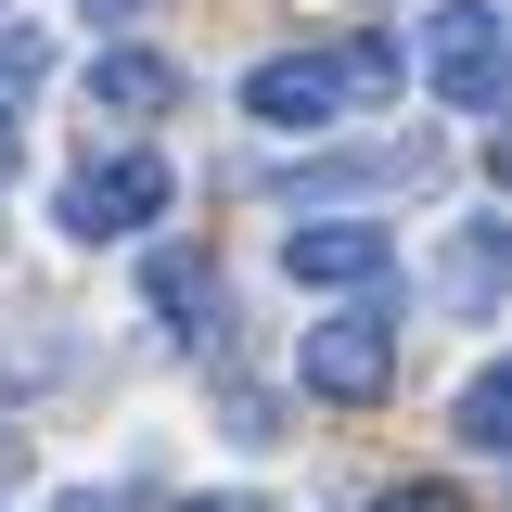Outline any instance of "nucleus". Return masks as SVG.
Here are the masks:
<instances>
[{
    "mask_svg": "<svg viewBox=\"0 0 512 512\" xmlns=\"http://www.w3.org/2000/svg\"><path fill=\"white\" fill-rule=\"evenodd\" d=\"M461 448H512V384H500V372L461 384Z\"/></svg>",
    "mask_w": 512,
    "mask_h": 512,
    "instance_id": "nucleus-7",
    "label": "nucleus"
},
{
    "mask_svg": "<svg viewBox=\"0 0 512 512\" xmlns=\"http://www.w3.org/2000/svg\"><path fill=\"white\" fill-rule=\"evenodd\" d=\"M295 384H308V397H333V410H372L384 384H397V320H384V308L308 320V333H295Z\"/></svg>",
    "mask_w": 512,
    "mask_h": 512,
    "instance_id": "nucleus-3",
    "label": "nucleus"
},
{
    "mask_svg": "<svg viewBox=\"0 0 512 512\" xmlns=\"http://www.w3.org/2000/svg\"><path fill=\"white\" fill-rule=\"evenodd\" d=\"M282 269H295V295H372L397 269V231L384 218H295L282 231Z\"/></svg>",
    "mask_w": 512,
    "mask_h": 512,
    "instance_id": "nucleus-5",
    "label": "nucleus"
},
{
    "mask_svg": "<svg viewBox=\"0 0 512 512\" xmlns=\"http://www.w3.org/2000/svg\"><path fill=\"white\" fill-rule=\"evenodd\" d=\"M167 103H180V64L167 52H90V116H167Z\"/></svg>",
    "mask_w": 512,
    "mask_h": 512,
    "instance_id": "nucleus-6",
    "label": "nucleus"
},
{
    "mask_svg": "<svg viewBox=\"0 0 512 512\" xmlns=\"http://www.w3.org/2000/svg\"><path fill=\"white\" fill-rule=\"evenodd\" d=\"M372 512H461V500H448V487H384Z\"/></svg>",
    "mask_w": 512,
    "mask_h": 512,
    "instance_id": "nucleus-9",
    "label": "nucleus"
},
{
    "mask_svg": "<svg viewBox=\"0 0 512 512\" xmlns=\"http://www.w3.org/2000/svg\"><path fill=\"white\" fill-rule=\"evenodd\" d=\"M39 64H52V39H26V26L0 39V116H13V90H39Z\"/></svg>",
    "mask_w": 512,
    "mask_h": 512,
    "instance_id": "nucleus-8",
    "label": "nucleus"
},
{
    "mask_svg": "<svg viewBox=\"0 0 512 512\" xmlns=\"http://www.w3.org/2000/svg\"><path fill=\"white\" fill-rule=\"evenodd\" d=\"M64 512H128V500H116V487H77V500H64Z\"/></svg>",
    "mask_w": 512,
    "mask_h": 512,
    "instance_id": "nucleus-10",
    "label": "nucleus"
},
{
    "mask_svg": "<svg viewBox=\"0 0 512 512\" xmlns=\"http://www.w3.org/2000/svg\"><path fill=\"white\" fill-rule=\"evenodd\" d=\"M90 13H141V0H90Z\"/></svg>",
    "mask_w": 512,
    "mask_h": 512,
    "instance_id": "nucleus-13",
    "label": "nucleus"
},
{
    "mask_svg": "<svg viewBox=\"0 0 512 512\" xmlns=\"http://www.w3.org/2000/svg\"><path fill=\"white\" fill-rule=\"evenodd\" d=\"M180 512H244V500H180Z\"/></svg>",
    "mask_w": 512,
    "mask_h": 512,
    "instance_id": "nucleus-12",
    "label": "nucleus"
},
{
    "mask_svg": "<svg viewBox=\"0 0 512 512\" xmlns=\"http://www.w3.org/2000/svg\"><path fill=\"white\" fill-rule=\"evenodd\" d=\"M167 154H90L77 180H64V231L77 244H128V231H154L167 218Z\"/></svg>",
    "mask_w": 512,
    "mask_h": 512,
    "instance_id": "nucleus-4",
    "label": "nucleus"
},
{
    "mask_svg": "<svg viewBox=\"0 0 512 512\" xmlns=\"http://www.w3.org/2000/svg\"><path fill=\"white\" fill-rule=\"evenodd\" d=\"M423 77H436L448 116H500L512 64H500V0H436L423 13Z\"/></svg>",
    "mask_w": 512,
    "mask_h": 512,
    "instance_id": "nucleus-2",
    "label": "nucleus"
},
{
    "mask_svg": "<svg viewBox=\"0 0 512 512\" xmlns=\"http://www.w3.org/2000/svg\"><path fill=\"white\" fill-rule=\"evenodd\" d=\"M0 180H13V116H0Z\"/></svg>",
    "mask_w": 512,
    "mask_h": 512,
    "instance_id": "nucleus-11",
    "label": "nucleus"
},
{
    "mask_svg": "<svg viewBox=\"0 0 512 512\" xmlns=\"http://www.w3.org/2000/svg\"><path fill=\"white\" fill-rule=\"evenodd\" d=\"M410 90V39H333V52H269L244 64V116L256 128H346Z\"/></svg>",
    "mask_w": 512,
    "mask_h": 512,
    "instance_id": "nucleus-1",
    "label": "nucleus"
}]
</instances>
